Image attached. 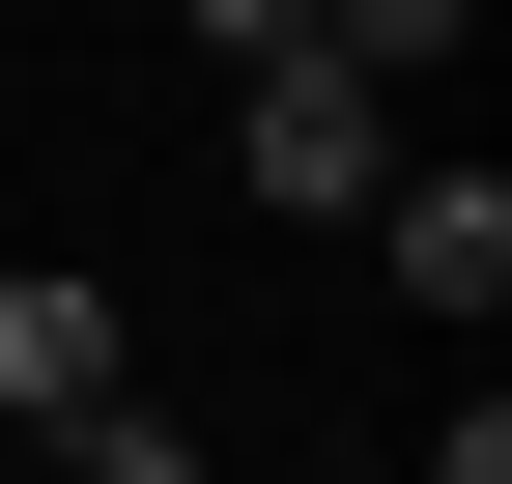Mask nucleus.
Returning <instances> with one entry per match:
<instances>
[{"label":"nucleus","instance_id":"f03ea898","mask_svg":"<svg viewBox=\"0 0 512 484\" xmlns=\"http://www.w3.org/2000/svg\"><path fill=\"white\" fill-rule=\"evenodd\" d=\"M370 257L484 342V314H512V171H484V143H399V171H370Z\"/></svg>","mask_w":512,"mask_h":484},{"label":"nucleus","instance_id":"423d86ee","mask_svg":"<svg viewBox=\"0 0 512 484\" xmlns=\"http://www.w3.org/2000/svg\"><path fill=\"white\" fill-rule=\"evenodd\" d=\"M171 29H200L228 86H256V57H313V0H171Z\"/></svg>","mask_w":512,"mask_h":484},{"label":"nucleus","instance_id":"7ed1b4c3","mask_svg":"<svg viewBox=\"0 0 512 484\" xmlns=\"http://www.w3.org/2000/svg\"><path fill=\"white\" fill-rule=\"evenodd\" d=\"M86 399H143L114 285H86V257H0V428H86Z\"/></svg>","mask_w":512,"mask_h":484},{"label":"nucleus","instance_id":"20e7f679","mask_svg":"<svg viewBox=\"0 0 512 484\" xmlns=\"http://www.w3.org/2000/svg\"><path fill=\"white\" fill-rule=\"evenodd\" d=\"M456 29H484V0H313V57H342V86H456Z\"/></svg>","mask_w":512,"mask_h":484},{"label":"nucleus","instance_id":"39448f33","mask_svg":"<svg viewBox=\"0 0 512 484\" xmlns=\"http://www.w3.org/2000/svg\"><path fill=\"white\" fill-rule=\"evenodd\" d=\"M57 456H86V484H200V428H171V399H86Z\"/></svg>","mask_w":512,"mask_h":484},{"label":"nucleus","instance_id":"0eeeda50","mask_svg":"<svg viewBox=\"0 0 512 484\" xmlns=\"http://www.w3.org/2000/svg\"><path fill=\"white\" fill-rule=\"evenodd\" d=\"M427 484H512V428H484V399H456V428H427Z\"/></svg>","mask_w":512,"mask_h":484},{"label":"nucleus","instance_id":"f257e3e1","mask_svg":"<svg viewBox=\"0 0 512 484\" xmlns=\"http://www.w3.org/2000/svg\"><path fill=\"white\" fill-rule=\"evenodd\" d=\"M228 171H256L285 228H370V171H399V86H342V57H256V86H228Z\"/></svg>","mask_w":512,"mask_h":484}]
</instances>
